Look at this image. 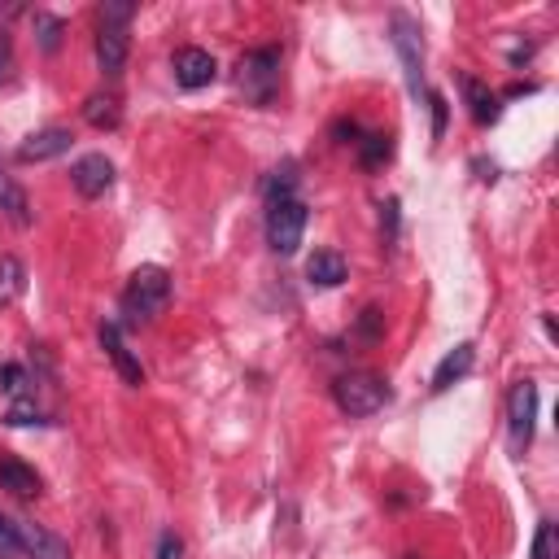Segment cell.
I'll return each instance as SVG.
<instances>
[{"instance_id": "obj_1", "label": "cell", "mask_w": 559, "mask_h": 559, "mask_svg": "<svg viewBox=\"0 0 559 559\" xmlns=\"http://www.w3.org/2000/svg\"><path fill=\"white\" fill-rule=\"evenodd\" d=\"M136 5L132 0H105L101 5V35H97V62L105 75H118L127 66V22Z\"/></svg>"}, {"instance_id": "obj_2", "label": "cell", "mask_w": 559, "mask_h": 559, "mask_svg": "<svg viewBox=\"0 0 559 559\" xmlns=\"http://www.w3.org/2000/svg\"><path fill=\"white\" fill-rule=\"evenodd\" d=\"M166 302H171V276L162 267H140L132 280H127V293H123V311L132 324H145V319L162 315Z\"/></svg>"}, {"instance_id": "obj_3", "label": "cell", "mask_w": 559, "mask_h": 559, "mask_svg": "<svg viewBox=\"0 0 559 559\" xmlns=\"http://www.w3.org/2000/svg\"><path fill=\"white\" fill-rule=\"evenodd\" d=\"M332 398L346 415H376L389 402V385L372 372H350L332 385Z\"/></svg>"}, {"instance_id": "obj_4", "label": "cell", "mask_w": 559, "mask_h": 559, "mask_svg": "<svg viewBox=\"0 0 559 559\" xmlns=\"http://www.w3.org/2000/svg\"><path fill=\"white\" fill-rule=\"evenodd\" d=\"M276 79H280V53L276 49H254L241 57V66H236V88H241L245 101H254V105L271 101Z\"/></svg>"}, {"instance_id": "obj_5", "label": "cell", "mask_w": 559, "mask_h": 559, "mask_svg": "<svg viewBox=\"0 0 559 559\" xmlns=\"http://www.w3.org/2000/svg\"><path fill=\"white\" fill-rule=\"evenodd\" d=\"M533 420H538V385L516 380L507 394V442L511 455H525L533 442Z\"/></svg>"}, {"instance_id": "obj_6", "label": "cell", "mask_w": 559, "mask_h": 559, "mask_svg": "<svg viewBox=\"0 0 559 559\" xmlns=\"http://www.w3.org/2000/svg\"><path fill=\"white\" fill-rule=\"evenodd\" d=\"M302 232H306V206L302 201L297 197L271 201V210H267V245L276 249V254H297Z\"/></svg>"}, {"instance_id": "obj_7", "label": "cell", "mask_w": 559, "mask_h": 559, "mask_svg": "<svg viewBox=\"0 0 559 559\" xmlns=\"http://www.w3.org/2000/svg\"><path fill=\"white\" fill-rule=\"evenodd\" d=\"M389 40H394V49L402 57V66H407V83H411V92L420 97V88H424V35L420 27H415V18L407 14H394V22H389Z\"/></svg>"}, {"instance_id": "obj_8", "label": "cell", "mask_w": 559, "mask_h": 559, "mask_svg": "<svg viewBox=\"0 0 559 559\" xmlns=\"http://www.w3.org/2000/svg\"><path fill=\"white\" fill-rule=\"evenodd\" d=\"M70 184L79 188V197L97 201L110 193V184H114V162L105 158V153H83L75 162V171H70Z\"/></svg>"}, {"instance_id": "obj_9", "label": "cell", "mask_w": 559, "mask_h": 559, "mask_svg": "<svg viewBox=\"0 0 559 559\" xmlns=\"http://www.w3.org/2000/svg\"><path fill=\"white\" fill-rule=\"evenodd\" d=\"M214 75H219V62L206 53V49H180L175 53V83L188 92H197V88H206V83H214Z\"/></svg>"}, {"instance_id": "obj_10", "label": "cell", "mask_w": 559, "mask_h": 559, "mask_svg": "<svg viewBox=\"0 0 559 559\" xmlns=\"http://www.w3.org/2000/svg\"><path fill=\"white\" fill-rule=\"evenodd\" d=\"M101 350L110 354V363L118 367V376H123L127 385H145V367H140V359L127 350L123 332H118L114 324H101Z\"/></svg>"}, {"instance_id": "obj_11", "label": "cell", "mask_w": 559, "mask_h": 559, "mask_svg": "<svg viewBox=\"0 0 559 559\" xmlns=\"http://www.w3.org/2000/svg\"><path fill=\"white\" fill-rule=\"evenodd\" d=\"M70 140L75 136H70L66 127H44V132H35L18 145V162H49V158H57V153L70 149Z\"/></svg>"}, {"instance_id": "obj_12", "label": "cell", "mask_w": 559, "mask_h": 559, "mask_svg": "<svg viewBox=\"0 0 559 559\" xmlns=\"http://www.w3.org/2000/svg\"><path fill=\"white\" fill-rule=\"evenodd\" d=\"M306 280L319 284V289H337V284L346 280V258L332 254V249H315V254L306 258Z\"/></svg>"}, {"instance_id": "obj_13", "label": "cell", "mask_w": 559, "mask_h": 559, "mask_svg": "<svg viewBox=\"0 0 559 559\" xmlns=\"http://www.w3.org/2000/svg\"><path fill=\"white\" fill-rule=\"evenodd\" d=\"M472 363H477V350H472L468 341H463V346H455L442 363H437V372H433V389H437V394H442V389H450L455 380H463V376L472 372Z\"/></svg>"}, {"instance_id": "obj_14", "label": "cell", "mask_w": 559, "mask_h": 559, "mask_svg": "<svg viewBox=\"0 0 559 559\" xmlns=\"http://www.w3.org/2000/svg\"><path fill=\"white\" fill-rule=\"evenodd\" d=\"M0 485H5L9 494H18V498L40 494V477H35V468H27V463L14 459V455H0Z\"/></svg>"}, {"instance_id": "obj_15", "label": "cell", "mask_w": 559, "mask_h": 559, "mask_svg": "<svg viewBox=\"0 0 559 559\" xmlns=\"http://www.w3.org/2000/svg\"><path fill=\"white\" fill-rule=\"evenodd\" d=\"M459 88H463V97H468V110H472V118L485 127V123H494L498 118V97L485 83L477 79V75H459Z\"/></svg>"}, {"instance_id": "obj_16", "label": "cell", "mask_w": 559, "mask_h": 559, "mask_svg": "<svg viewBox=\"0 0 559 559\" xmlns=\"http://www.w3.org/2000/svg\"><path fill=\"white\" fill-rule=\"evenodd\" d=\"M0 214H5L14 228H31V201L5 171H0Z\"/></svg>"}, {"instance_id": "obj_17", "label": "cell", "mask_w": 559, "mask_h": 559, "mask_svg": "<svg viewBox=\"0 0 559 559\" xmlns=\"http://www.w3.org/2000/svg\"><path fill=\"white\" fill-rule=\"evenodd\" d=\"M22 533V546L35 555V559H70V546L62 538H53L49 529H40V525H18Z\"/></svg>"}, {"instance_id": "obj_18", "label": "cell", "mask_w": 559, "mask_h": 559, "mask_svg": "<svg viewBox=\"0 0 559 559\" xmlns=\"http://www.w3.org/2000/svg\"><path fill=\"white\" fill-rule=\"evenodd\" d=\"M83 118H88L97 132H114L118 127V101L114 97H92L88 105H83Z\"/></svg>"}, {"instance_id": "obj_19", "label": "cell", "mask_w": 559, "mask_h": 559, "mask_svg": "<svg viewBox=\"0 0 559 559\" xmlns=\"http://www.w3.org/2000/svg\"><path fill=\"white\" fill-rule=\"evenodd\" d=\"M354 145H359V162L367 166V171H376L380 162L389 158V136H363V140H354Z\"/></svg>"}, {"instance_id": "obj_20", "label": "cell", "mask_w": 559, "mask_h": 559, "mask_svg": "<svg viewBox=\"0 0 559 559\" xmlns=\"http://www.w3.org/2000/svg\"><path fill=\"white\" fill-rule=\"evenodd\" d=\"M22 293V263L18 258H0V302Z\"/></svg>"}, {"instance_id": "obj_21", "label": "cell", "mask_w": 559, "mask_h": 559, "mask_svg": "<svg viewBox=\"0 0 559 559\" xmlns=\"http://www.w3.org/2000/svg\"><path fill=\"white\" fill-rule=\"evenodd\" d=\"M293 184H297V175H293V162H284L271 171V180H267V197L271 201H284V197H293Z\"/></svg>"}, {"instance_id": "obj_22", "label": "cell", "mask_w": 559, "mask_h": 559, "mask_svg": "<svg viewBox=\"0 0 559 559\" xmlns=\"http://www.w3.org/2000/svg\"><path fill=\"white\" fill-rule=\"evenodd\" d=\"M22 551V533H18V520H9L0 511V559H14Z\"/></svg>"}, {"instance_id": "obj_23", "label": "cell", "mask_w": 559, "mask_h": 559, "mask_svg": "<svg viewBox=\"0 0 559 559\" xmlns=\"http://www.w3.org/2000/svg\"><path fill=\"white\" fill-rule=\"evenodd\" d=\"M35 27H40V44L53 53V49H57V40H62V22L49 18V14H35Z\"/></svg>"}, {"instance_id": "obj_24", "label": "cell", "mask_w": 559, "mask_h": 559, "mask_svg": "<svg viewBox=\"0 0 559 559\" xmlns=\"http://www.w3.org/2000/svg\"><path fill=\"white\" fill-rule=\"evenodd\" d=\"M533 559H555V525L546 520L538 529V538H533Z\"/></svg>"}, {"instance_id": "obj_25", "label": "cell", "mask_w": 559, "mask_h": 559, "mask_svg": "<svg viewBox=\"0 0 559 559\" xmlns=\"http://www.w3.org/2000/svg\"><path fill=\"white\" fill-rule=\"evenodd\" d=\"M9 424H40V411H35V402H27V398H18L14 407H9Z\"/></svg>"}, {"instance_id": "obj_26", "label": "cell", "mask_w": 559, "mask_h": 559, "mask_svg": "<svg viewBox=\"0 0 559 559\" xmlns=\"http://www.w3.org/2000/svg\"><path fill=\"white\" fill-rule=\"evenodd\" d=\"M0 380H5V389H9L14 398L27 394V376H22V367H14V363H9V367H0Z\"/></svg>"}, {"instance_id": "obj_27", "label": "cell", "mask_w": 559, "mask_h": 559, "mask_svg": "<svg viewBox=\"0 0 559 559\" xmlns=\"http://www.w3.org/2000/svg\"><path fill=\"white\" fill-rule=\"evenodd\" d=\"M158 559H184V542L175 533H162L158 538Z\"/></svg>"}, {"instance_id": "obj_28", "label": "cell", "mask_w": 559, "mask_h": 559, "mask_svg": "<svg viewBox=\"0 0 559 559\" xmlns=\"http://www.w3.org/2000/svg\"><path fill=\"white\" fill-rule=\"evenodd\" d=\"M359 337H363V341H376V337H380V311H363V319H359Z\"/></svg>"}, {"instance_id": "obj_29", "label": "cell", "mask_w": 559, "mask_h": 559, "mask_svg": "<svg viewBox=\"0 0 559 559\" xmlns=\"http://www.w3.org/2000/svg\"><path fill=\"white\" fill-rule=\"evenodd\" d=\"M428 105H433V136L442 140V132H446V101L433 92V97H428Z\"/></svg>"}]
</instances>
